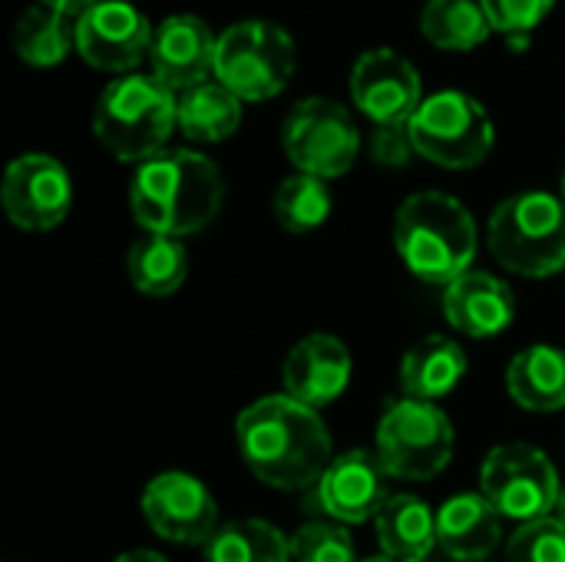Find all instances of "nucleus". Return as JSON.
I'll use <instances>...</instances> for the list:
<instances>
[{
	"mask_svg": "<svg viewBox=\"0 0 565 562\" xmlns=\"http://www.w3.org/2000/svg\"><path fill=\"white\" fill-rule=\"evenodd\" d=\"M414 152L417 149H414V139H411V129L407 126H374L371 156L381 166H407Z\"/></svg>",
	"mask_w": 565,
	"mask_h": 562,
	"instance_id": "32",
	"label": "nucleus"
},
{
	"mask_svg": "<svg viewBox=\"0 0 565 562\" xmlns=\"http://www.w3.org/2000/svg\"><path fill=\"white\" fill-rule=\"evenodd\" d=\"M417 156L444 169H473L493 149V119L473 96L440 89L427 96L407 123Z\"/></svg>",
	"mask_w": 565,
	"mask_h": 562,
	"instance_id": "7",
	"label": "nucleus"
},
{
	"mask_svg": "<svg viewBox=\"0 0 565 562\" xmlns=\"http://www.w3.org/2000/svg\"><path fill=\"white\" fill-rule=\"evenodd\" d=\"M387 503V470L377 454L367 450H348L331 460L318 484V507L344 523H367L371 517L381 513Z\"/></svg>",
	"mask_w": 565,
	"mask_h": 562,
	"instance_id": "16",
	"label": "nucleus"
},
{
	"mask_svg": "<svg viewBox=\"0 0 565 562\" xmlns=\"http://www.w3.org/2000/svg\"><path fill=\"white\" fill-rule=\"evenodd\" d=\"M205 562H291V543L265 520H235L205 543Z\"/></svg>",
	"mask_w": 565,
	"mask_h": 562,
	"instance_id": "27",
	"label": "nucleus"
},
{
	"mask_svg": "<svg viewBox=\"0 0 565 562\" xmlns=\"http://www.w3.org/2000/svg\"><path fill=\"white\" fill-rule=\"evenodd\" d=\"M238 450L248 470L275 490L318 487L331 467V434L315 407L288 394L248 404L235 421Z\"/></svg>",
	"mask_w": 565,
	"mask_h": 562,
	"instance_id": "1",
	"label": "nucleus"
},
{
	"mask_svg": "<svg viewBox=\"0 0 565 562\" xmlns=\"http://www.w3.org/2000/svg\"><path fill=\"white\" fill-rule=\"evenodd\" d=\"M467 374V351L444 338V335H430L424 341H417L404 361H401V384L404 394L414 401H440L447 397Z\"/></svg>",
	"mask_w": 565,
	"mask_h": 562,
	"instance_id": "20",
	"label": "nucleus"
},
{
	"mask_svg": "<svg viewBox=\"0 0 565 562\" xmlns=\"http://www.w3.org/2000/svg\"><path fill=\"white\" fill-rule=\"evenodd\" d=\"M76 23V50L93 70L129 76L142 60H149L152 23L146 13L126 0H99Z\"/></svg>",
	"mask_w": 565,
	"mask_h": 562,
	"instance_id": "11",
	"label": "nucleus"
},
{
	"mask_svg": "<svg viewBox=\"0 0 565 562\" xmlns=\"http://www.w3.org/2000/svg\"><path fill=\"white\" fill-rule=\"evenodd\" d=\"M0 202L13 225L26 232H50L70 212V202H73L70 172L53 156L26 152L7 166Z\"/></svg>",
	"mask_w": 565,
	"mask_h": 562,
	"instance_id": "12",
	"label": "nucleus"
},
{
	"mask_svg": "<svg viewBox=\"0 0 565 562\" xmlns=\"http://www.w3.org/2000/svg\"><path fill=\"white\" fill-rule=\"evenodd\" d=\"M142 513L156 537L182 547H205L218 530V507L192 474H159L142 494Z\"/></svg>",
	"mask_w": 565,
	"mask_h": 562,
	"instance_id": "14",
	"label": "nucleus"
},
{
	"mask_svg": "<svg viewBox=\"0 0 565 562\" xmlns=\"http://www.w3.org/2000/svg\"><path fill=\"white\" fill-rule=\"evenodd\" d=\"M281 381L288 397L318 411L344 394L351 381V351L334 335H308L288 351Z\"/></svg>",
	"mask_w": 565,
	"mask_h": 562,
	"instance_id": "17",
	"label": "nucleus"
},
{
	"mask_svg": "<svg viewBox=\"0 0 565 562\" xmlns=\"http://www.w3.org/2000/svg\"><path fill=\"white\" fill-rule=\"evenodd\" d=\"M351 96L374 126H407L424 103V86L407 56L377 46L358 56L351 70Z\"/></svg>",
	"mask_w": 565,
	"mask_h": 562,
	"instance_id": "13",
	"label": "nucleus"
},
{
	"mask_svg": "<svg viewBox=\"0 0 565 562\" xmlns=\"http://www.w3.org/2000/svg\"><path fill=\"white\" fill-rule=\"evenodd\" d=\"M420 33L437 50L467 53L493 33L480 0H427L420 10Z\"/></svg>",
	"mask_w": 565,
	"mask_h": 562,
	"instance_id": "24",
	"label": "nucleus"
},
{
	"mask_svg": "<svg viewBox=\"0 0 565 562\" xmlns=\"http://www.w3.org/2000/svg\"><path fill=\"white\" fill-rule=\"evenodd\" d=\"M480 3L490 17L493 30L520 36V33H530L533 26H540L556 0H480Z\"/></svg>",
	"mask_w": 565,
	"mask_h": 562,
	"instance_id": "31",
	"label": "nucleus"
},
{
	"mask_svg": "<svg viewBox=\"0 0 565 562\" xmlns=\"http://www.w3.org/2000/svg\"><path fill=\"white\" fill-rule=\"evenodd\" d=\"M225 199V182L218 166L192 149H162L159 156L139 162L129 205L136 222L149 235L182 238L205 229Z\"/></svg>",
	"mask_w": 565,
	"mask_h": 562,
	"instance_id": "2",
	"label": "nucleus"
},
{
	"mask_svg": "<svg viewBox=\"0 0 565 562\" xmlns=\"http://www.w3.org/2000/svg\"><path fill=\"white\" fill-rule=\"evenodd\" d=\"M73 46H76V23H70L66 13H56L50 7H30L13 23V50L23 63L36 70L63 63Z\"/></svg>",
	"mask_w": 565,
	"mask_h": 562,
	"instance_id": "26",
	"label": "nucleus"
},
{
	"mask_svg": "<svg viewBox=\"0 0 565 562\" xmlns=\"http://www.w3.org/2000/svg\"><path fill=\"white\" fill-rule=\"evenodd\" d=\"M563 199H565V172H563Z\"/></svg>",
	"mask_w": 565,
	"mask_h": 562,
	"instance_id": "37",
	"label": "nucleus"
},
{
	"mask_svg": "<svg viewBox=\"0 0 565 562\" xmlns=\"http://www.w3.org/2000/svg\"><path fill=\"white\" fill-rule=\"evenodd\" d=\"M179 126V93L152 73H129L113 79L93 109V132L106 152L122 162H146L162 152Z\"/></svg>",
	"mask_w": 565,
	"mask_h": 562,
	"instance_id": "4",
	"label": "nucleus"
},
{
	"mask_svg": "<svg viewBox=\"0 0 565 562\" xmlns=\"http://www.w3.org/2000/svg\"><path fill=\"white\" fill-rule=\"evenodd\" d=\"M556 517L565 523V487H563V494H559V503H556Z\"/></svg>",
	"mask_w": 565,
	"mask_h": 562,
	"instance_id": "35",
	"label": "nucleus"
},
{
	"mask_svg": "<svg viewBox=\"0 0 565 562\" xmlns=\"http://www.w3.org/2000/svg\"><path fill=\"white\" fill-rule=\"evenodd\" d=\"M295 73V40L271 20H242L218 33L215 79L242 103L278 96Z\"/></svg>",
	"mask_w": 565,
	"mask_h": 562,
	"instance_id": "6",
	"label": "nucleus"
},
{
	"mask_svg": "<svg viewBox=\"0 0 565 562\" xmlns=\"http://www.w3.org/2000/svg\"><path fill=\"white\" fill-rule=\"evenodd\" d=\"M447 321L470 338H493L513 325L516 298L510 285L487 272H467L444 291Z\"/></svg>",
	"mask_w": 565,
	"mask_h": 562,
	"instance_id": "18",
	"label": "nucleus"
},
{
	"mask_svg": "<svg viewBox=\"0 0 565 562\" xmlns=\"http://www.w3.org/2000/svg\"><path fill=\"white\" fill-rule=\"evenodd\" d=\"M381 550L391 562H424L437 543V517L411 494L387 497L374 517Z\"/></svg>",
	"mask_w": 565,
	"mask_h": 562,
	"instance_id": "22",
	"label": "nucleus"
},
{
	"mask_svg": "<svg viewBox=\"0 0 565 562\" xmlns=\"http://www.w3.org/2000/svg\"><path fill=\"white\" fill-rule=\"evenodd\" d=\"M242 126V99L218 79L179 93V129L195 142H222Z\"/></svg>",
	"mask_w": 565,
	"mask_h": 562,
	"instance_id": "23",
	"label": "nucleus"
},
{
	"mask_svg": "<svg viewBox=\"0 0 565 562\" xmlns=\"http://www.w3.org/2000/svg\"><path fill=\"white\" fill-rule=\"evenodd\" d=\"M126 268H129V282L152 298H166L172 295L185 275H189V255L185 245L166 235H146L139 242H132L129 255H126Z\"/></svg>",
	"mask_w": 565,
	"mask_h": 562,
	"instance_id": "25",
	"label": "nucleus"
},
{
	"mask_svg": "<svg viewBox=\"0 0 565 562\" xmlns=\"http://www.w3.org/2000/svg\"><path fill=\"white\" fill-rule=\"evenodd\" d=\"M215 50L218 36L202 17L172 13L152 33L149 66L159 83H166L172 93H182L215 76Z\"/></svg>",
	"mask_w": 565,
	"mask_h": 562,
	"instance_id": "15",
	"label": "nucleus"
},
{
	"mask_svg": "<svg viewBox=\"0 0 565 562\" xmlns=\"http://www.w3.org/2000/svg\"><path fill=\"white\" fill-rule=\"evenodd\" d=\"M281 146L298 172L338 179L354 166L361 152V132L341 103L328 96H308L288 113L281 126Z\"/></svg>",
	"mask_w": 565,
	"mask_h": 562,
	"instance_id": "9",
	"label": "nucleus"
},
{
	"mask_svg": "<svg viewBox=\"0 0 565 562\" xmlns=\"http://www.w3.org/2000/svg\"><path fill=\"white\" fill-rule=\"evenodd\" d=\"M295 562H354V540L344 523H308L291 540Z\"/></svg>",
	"mask_w": 565,
	"mask_h": 562,
	"instance_id": "30",
	"label": "nucleus"
},
{
	"mask_svg": "<svg viewBox=\"0 0 565 562\" xmlns=\"http://www.w3.org/2000/svg\"><path fill=\"white\" fill-rule=\"evenodd\" d=\"M99 0H40V7H50L56 13H66V17H83L89 7H96Z\"/></svg>",
	"mask_w": 565,
	"mask_h": 562,
	"instance_id": "33",
	"label": "nucleus"
},
{
	"mask_svg": "<svg viewBox=\"0 0 565 562\" xmlns=\"http://www.w3.org/2000/svg\"><path fill=\"white\" fill-rule=\"evenodd\" d=\"M361 562H391L387 556H377V560H361Z\"/></svg>",
	"mask_w": 565,
	"mask_h": 562,
	"instance_id": "36",
	"label": "nucleus"
},
{
	"mask_svg": "<svg viewBox=\"0 0 565 562\" xmlns=\"http://www.w3.org/2000/svg\"><path fill=\"white\" fill-rule=\"evenodd\" d=\"M507 562H565V523L559 517H543L523 523L510 543Z\"/></svg>",
	"mask_w": 565,
	"mask_h": 562,
	"instance_id": "29",
	"label": "nucleus"
},
{
	"mask_svg": "<svg viewBox=\"0 0 565 562\" xmlns=\"http://www.w3.org/2000/svg\"><path fill=\"white\" fill-rule=\"evenodd\" d=\"M490 248L516 275H556L565 268V199L550 192L510 195L490 215Z\"/></svg>",
	"mask_w": 565,
	"mask_h": 562,
	"instance_id": "5",
	"label": "nucleus"
},
{
	"mask_svg": "<svg viewBox=\"0 0 565 562\" xmlns=\"http://www.w3.org/2000/svg\"><path fill=\"white\" fill-rule=\"evenodd\" d=\"M331 215V192L318 176H288L275 192V219L288 232H311Z\"/></svg>",
	"mask_w": 565,
	"mask_h": 562,
	"instance_id": "28",
	"label": "nucleus"
},
{
	"mask_svg": "<svg viewBox=\"0 0 565 562\" xmlns=\"http://www.w3.org/2000/svg\"><path fill=\"white\" fill-rule=\"evenodd\" d=\"M377 457L387 477L430 480L454 457V424L430 401H394L377 424Z\"/></svg>",
	"mask_w": 565,
	"mask_h": 562,
	"instance_id": "8",
	"label": "nucleus"
},
{
	"mask_svg": "<svg viewBox=\"0 0 565 562\" xmlns=\"http://www.w3.org/2000/svg\"><path fill=\"white\" fill-rule=\"evenodd\" d=\"M483 497L497 507L500 517L533 523L556 510L563 484L553 460L530 444L493 447L480 470Z\"/></svg>",
	"mask_w": 565,
	"mask_h": 562,
	"instance_id": "10",
	"label": "nucleus"
},
{
	"mask_svg": "<svg viewBox=\"0 0 565 562\" xmlns=\"http://www.w3.org/2000/svg\"><path fill=\"white\" fill-rule=\"evenodd\" d=\"M394 245L417 278L450 285L467 275L477 258V225L460 199L417 192L397 209Z\"/></svg>",
	"mask_w": 565,
	"mask_h": 562,
	"instance_id": "3",
	"label": "nucleus"
},
{
	"mask_svg": "<svg viewBox=\"0 0 565 562\" xmlns=\"http://www.w3.org/2000/svg\"><path fill=\"white\" fill-rule=\"evenodd\" d=\"M116 562H166V556H159L152 550H132V553H122Z\"/></svg>",
	"mask_w": 565,
	"mask_h": 562,
	"instance_id": "34",
	"label": "nucleus"
},
{
	"mask_svg": "<svg viewBox=\"0 0 565 562\" xmlns=\"http://www.w3.org/2000/svg\"><path fill=\"white\" fill-rule=\"evenodd\" d=\"M510 397L536 414H553L565 407V351L553 344H533L520 351L507 371Z\"/></svg>",
	"mask_w": 565,
	"mask_h": 562,
	"instance_id": "21",
	"label": "nucleus"
},
{
	"mask_svg": "<svg viewBox=\"0 0 565 562\" xmlns=\"http://www.w3.org/2000/svg\"><path fill=\"white\" fill-rule=\"evenodd\" d=\"M437 543L457 562L487 560L500 547V513L483 494H460L437 513Z\"/></svg>",
	"mask_w": 565,
	"mask_h": 562,
	"instance_id": "19",
	"label": "nucleus"
}]
</instances>
